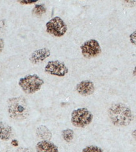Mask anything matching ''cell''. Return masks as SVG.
<instances>
[{
	"mask_svg": "<svg viewBox=\"0 0 136 152\" xmlns=\"http://www.w3.org/2000/svg\"><path fill=\"white\" fill-rule=\"evenodd\" d=\"M50 56L51 50L48 48L45 47L32 52L30 56L29 60L33 64H37L44 61Z\"/></svg>",
	"mask_w": 136,
	"mask_h": 152,
	"instance_id": "9",
	"label": "cell"
},
{
	"mask_svg": "<svg viewBox=\"0 0 136 152\" xmlns=\"http://www.w3.org/2000/svg\"><path fill=\"white\" fill-rule=\"evenodd\" d=\"M133 75L136 77V67H135V68L133 70Z\"/></svg>",
	"mask_w": 136,
	"mask_h": 152,
	"instance_id": "21",
	"label": "cell"
},
{
	"mask_svg": "<svg viewBox=\"0 0 136 152\" xmlns=\"http://www.w3.org/2000/svg\"><path fill=\"white\" fill-rule=\"evenodd\" d=\"M21 4H33L36 3L37 1L36 0H32V1H18Z\"/></svg>",
	"mask_w": 136,
	"mask_h": 152,
	"instance_id": "18",
	"label": "cell"
},
{
	"mask_svg": "<svg viewBox=\"0 0 136 152\" xmlns=\"http://www.w3.org/2000/svg\"><path fill=\"white\" fill-rule=\"evenodd\" d=\"M46 10L44 4H37L32 10V14L36 17H41L46 13Z\"/></svg>",
	"mask_w": 136,
	"mask_h": 152,
	"instance_id": "14",
	"label": "cell"
},
{
	"mask_svg": "<svg viewBox=\"0 0 136 152\" xmlns=\"http://www.w3.org/2000/svg\"><path fill=\"white\" fill-rule=\"evenodd\" d=\"M36 152H59L57 146L49 140H42L35 146Z\"/></svg>",
	"mask_w": 136,
	"mask_h": 152,
	"instance_id": "10",
	"label": "cell"
},
{
	"mask_svg": "<svg viewBox=\"0 0 136 152\" xmlns=\"http://www.w3.org/2000/svg\"><path fill=\"white\" fill-rule=\"evenodd\" d=\"M13 135V128L7 123L0 121V140L8 141Z\"/></svg>",
	"mask_w": 136,
	"mask_h": 152,
	"instance_id": "11",
	"label": "cell"
},
{
	"mask_svg": "<svg viewBox=\"0 0 136 152\" xmlns=\"http://www.w3.org/2000/svg\"><path fill=\"white\" fill-rule=\"evenodd\" d=\"M131 134H132V137H133V138L134 139V140L135 141V142H136V129H134V131H132Z\"/></svg>",
	"mask_w": 136,
	"mask_h": 152,
	"instance_id": "20",
	"label": "cell"
},
{
	"mask_svg": "<svg viewBox=\"0 0 136 152\" xmlns=\"http://www.w3.org/2000/svg\"><path fill=\"white\" fill-rule=\"evenodd\" d=\"M4 47V40L0 38V52H2Z\"/></svg>",
	"mask_w": 136,
	"mask_h": 152,
	"instance_id": "19",
	"label": "cell"
},
{
	"mask_svg": "<svg viewBox=\"0 0 136 152\" xmlns=\"http://www.w3.org/2000/svg\"><path fill=\"white\" fill-rule=\"evenodd\" d=\"M17 152H32L30 148L26 147H20L17 150Z\"/></svg>",
	"mask_w": 136,
	"mask_h": 152,
	"instance_id": "17",
	"label": "cell"
},
{
	"mask_svg": "<svg viewBox=\"0 0 136 152\" xmlns=\"http://www.w3.org/2000/svg\"><path fill=\"white\" fill-rule=\"evenodd\" d=\"M93 119V115L86 107H80L72 111L71 121L76 128H83L88 126Z\"/></svg>",
	"mask_w": 136,
	"mask_h": 152,
	"instance_id": "4",
	"label": "cell"
},
{
	"mask_svg": "<svg viewBox=\"0 0 136 152\" xmlns=\"http://www.w3.org/2000/svg\"><path fill=\"white\" fill-rule=\"evenodd\" d=\"M7 110L10 117L16 121H24L29 116V107L23 96L11 97L7 101Z\"/></svg>",
	"mask_w": 136,
	"mask_h": 152,
	"instance_id": "2",
	"label": "cell"
},
{
	"mask_svg": "<svg viewBox=\"0 0 136 152\" xmlns=\"http://www.w3.org/2000/svg\"><path fill=\"white\" fill-rule=\"evenodd\" d=\"M81 152H103L102 149L99 146L95 145H90L86 146L84 148Z\"/></svg>",
	"mask_w": 136,
	"mask_h": 152,
	"instance_id": "15",
	"label": "cell"
},
{
	"mask_svg": "<svg viewBox=\"0 0 136 152\" xmlns=\"http://www.w3.org/2000/svg\"><path fill=\"white\" fill-rule=\"evenodd\" d=\"M44 80L37 74H29L20 79L18 85L26 94H34L40 90Z\"/></svg>",
	"mask_w": 136,
	"mask_h": 152,
	"instance_id": "3",
	"label": "cell"
},
{
	"mask_svg": "<svg viewBox=\"0 0 136 152\" xmlns=\"http://www.w3.org/2000/svg\"><path fill=\"white\" fill-rule=\"evenodd\" d=\"M108 116L111 123L117 127L127 126L133 120L131 110L122 102L112 104L108 110Z\"/></svg>",
	"mask_w": 136,
	"mask_h": 152,
	"instance_id": "1",
	"label": "cell"
},
{
	"mask_svg": "<svg viewBox=\"0 0 136 152\" xmlns=\"http://www.w3.org/2000/svg\"><path fill=\"white\" fill-rule=\"evenodd\" d=\"M61 135L63 140L67 143L71 142L74 137V133L72 129L67 128L62 130Z\"/></svg>",
	"mask_w": 136,
	"mask_h": 152,
	"instance_id": "13",
	"label": "cell"
},
{
	"mask_svg": "<svg viewBox=\"0 0 136 152\" xmlns=\"http://www.w3.org/2000/svg\"><path fill=\"white\" fill-rule=\"evenodd\" d=\"M44 70L49 74L61 77H64L69 72V69L66 65L63 62L59 61L48 62L45 67Z\"/></svg>",
	"mask_w": 136,
	"mask_h": 152,
	"instance_id": "7",
	"label": "cell"
},
{
	"mask_svg": "<svg viewBox=\"0 0 136 152\" xmlns=\"http://www.w3.org/2000/svg\"><path fill=\"white\" fill-rule=\"evenodd\" d=\"M77 93L83 96H88L93 94L95 90L94 83L91 80H82L76 86Z\"/></svg>",
	"mask_w": 136,
	"mask_h": 152,
	"instance_id": "8",
	"label": "cell"
},
{
	"mask_svg": "<svg viewBox=\"0 0 136 152\" xmlns=\"http://www.w3.org/2000/svg\"><path fill=\"white\" fill-rule=\"evenodd\" d=\"M46 26L47 33L56 37L64 36L68 31L67 25L59 17H54L49 21Z\"/></svg>",
	"mask_w": 136,
	"mask_h": 152,
	"instance_id": "5",
	"label": "cell"
},
{
	"mask_svg": "<svg viewBox=\"0 0 136 152\" xmlns=\"http://www.w3.org/2000/svg\"><path fill=\"white\" fill-rule=\"evenodd\" d=\"M36 134L39 138L42 140H49L52 138V133L47 126L40 125L36 129Z\"/></svg>",
	"mask_w": 136,
	"mask_h": 152,
	"instance_id": "12",
	"label": "cell"
},
{
	"mask_svg": "<svg viewBox=\"0 0 136 152\" xmlns=\"http://www.w3.org/2000/svg\"><path fill=\"white\" fill-rule=\"evenodd\" d=\"M81 53L87 58L96 57L101 53V48L96 40L91 39L84 42L81 45Z\"/></svg>",
	"mask_w": 136,
	"mask_h": 152,
	"instance_id": "6",
	"label": "cell"
},
{
	"mask_svg": "<svg viewBox=\"0 0 136 152\" xmlns=\"http://www.w3.org/2000/svg\"><path fill=\"white\" fill-rule=\"evenodd\" d=\"M129 39L130 42H131L133 45H136V31L132 32V33L130 35Z\"/></svg>",
	"mask_w": 136,
	"mask_h": 152,
	"instance_id": "16",
	"label": "cell"
}]
</instances>
